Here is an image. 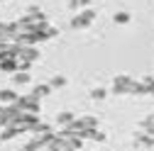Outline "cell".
I'll return each mask as SVG.
<instances>
[{"instance_id":"6da1fadb","label":"cell","mask_w":154,"mask_h":151,"mask_svg":"<svg viewBox=\"0 0 154 151\" xmlns=\"http://www.w3.org/2000/svg\"><path fill=\"white\" fill-rule=\"evenodd\" d=\"M137 85H134L130 78H118L115 81V93H122V90H134Z\"/></svg>"},{"instance_id":"7a4b0ae2","label":"cell","mask_w":154,"mask_h":151,"mask_svg":"<svg viewBox=\"0 0 154 151\" xmlns=\"http://www.w3.org/2000/svg\"><path fill=\"white\" fill-rule=\"evenodd\" d=\"M93 20V12H83V17H79V20H73V27H83Z\"/></svg>"},{"instance_id":"3957f363","label":"cell","mask_w":154,"mask_h":151,"mask_svg":"<svg viewBox=\"0 0 154 151\" xmlns=\"http://www.w3.org/2000/svg\"><path fill=\"white\" fill-rule=\"evenodd\" d=\"M137 144H140V146H152V144H154V139H152V137H140V139H137Z\"/></svg>"}]
</instances>
